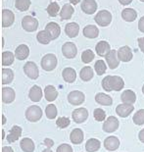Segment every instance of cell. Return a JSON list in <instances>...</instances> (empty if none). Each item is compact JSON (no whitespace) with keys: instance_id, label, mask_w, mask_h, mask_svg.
<instances>
[{"instance_id":"cell-1","label":"cell","mask_w":144,"mask_h":152,"mask_svg":"<svg viewBox=\"0 0 144 152\" xmlns=\"http://www.w3.org/2000/svg\"><path fill=\"white\" fill-rule=\"evenodd\" d=\"M124 82L119 76H107L102 80V87L106 91H120L124 88Z\"/></svg>"},{"instance_id":"cell-2","label":"cell","mask_w":144,"mask_h":152,"mask_svg":"<svg viewBox=\"0 0 144 152\" xmlns=\"http://www.w3.org/2000/svg\"><path fill=\"white\" fill-rule=\"evenodd\" d=\"M25 119L31 123H36L39 121L42 117V110L39 106L31 105L25 110Z\"/></svg>"},{"instance_id":"cell-3","label":"cell","mask_w":144,"mask_h":152,"mask_svg":"<svg viewBox=\"0 0 144 152\" xmlns=\"http://www.w3.org/2000/svg\"><path fill=\"white\" fill-rule=\"evenodd\" d=\"M40 64L43 70L47 71V72H50V71H53L55 69L57 66V58L54 54L48 53L42 57V59L40 61Z\"/></svg>"},{"instance_id":"cell-4","label":"cell","mask_w":144,"mask_h":152,"mask_svg":"<svg viewBox=\"0 0 144 152\" xmlns=\"http://www.w3.org/2000/svg\"><path fill=\"white\" fill-rule=\"evenodd\" d=\"M94 21L100 27H107L112 22V14L107 10H101L95 15Z\"/></svg>"},{"instance_id":"cell-5","label":"cell","mask_w":144,"mask_h":152,"mask_svg":"<svg viewBox=\"0 0 144 152\" xmlns=\"http://www.w3.org/2000/svg\"><path fill=\"white\" fill-rule=\"evenodd\" d=\"M22 27L28 33H33L38 28V21L31 16H25L22 20Z\"/></svg>"},{"instance_id":"cell-6","label":"cell","mask_w":144,"mask_h":152,"mask_svg":"<svg viewBox=\"0 0 144 152\" xmlns=\"http://www.w3.org/2000/svg\"><path fill=\"white\" fill-rule=\"evenodd\" d=\"M85 95L84 92L79 91V90H73V91L70 92L68 95V101L71 103L72 105H81L84 102Z\"/></svg>"},{"instance_id":"cell-7","label":"cell","mask_w":144,"mask_h":152,"mask_svg":"<svg viewBox=\"0 0 144 152\" xmlns=\"http://www.w3.org/2000/svg\"><path fill=\"white\" fill-rule=\"evenodd\" d=\"M15 15L9 9H4L1 11V26L3 28H8L14 24Z\"/></svg>"},{"instance_id":"cell-8","label":"cell","mask_w":144,"mask_h":152,"mask_svg":"<svg viewBox=\"0 0 144 152\" xmlns=\"http://www.w3.org/2000/svg\"><path fill=\"white\" fill-rule=\"evenodd\" d=\"M24 73L25 76H28L31 80H36L39 76L38 68L36 63L33 62H27L24 66Z\"/></svg>"},{"instance_id":"cell-9","label":"cell","mask_w":144,"mask_h":152,"mask_svg":"<svg viewBox=\"0 0 144 152\" xmlns=\"http://www.w3.org/2000/svg\"><path fill=\"white\" fill-rule=\"evenodd\" d=\"M118 128H119V120L114 116L108 117L106 121L104 122L103 127H102L105 132H113L117 131Z\"/></svg>"},{"instance_id":"cell-10","label":"cell","mask_w":144,"mask_h":152,"mask_svg":"<svg viewBox=\"0 0 144 152\" xmlns=\"http://www.w3.org/2000/svg\"><path fill=\"white\" fill-rule=\"evenodd\" d=\"M62 53L66 58L68 59H73L76 56L78 53V48H76V44L73 42H66L64 43L62 46Z\"/></svg>"},{"instance_id":"cell-11","label":"cell","mask_w":144,"mask_h":152,"mask_svg":"<svg viewBox=\"0 0 144 152\" xmlns=\"http://www.w3.org/2000/svg\"><path fill=\"white\" fill-rule=\"evenodd\" d=\"M73 120L76 124H81L86 121V119L88 117V111L85 108H78L73 110L72 113Z\"/></svg>"},{"instance_id":"cell-12","label":"cell","mask_w":144,"mask_h":152,"mask_svg":"<svg viewBox=\"0 0 144 152\" xmlns=\"http://www.w3.org/2000/svg\"><path fill=\"white\" fill-rule=\"evenodd\" d=\"M117 53H118V58H119V60L121 61V62H129L133 57L132 51L127 45H124V46L121 47L117 51Z\"/></svg>"},{"instance_id":"cell-13","label":"cell","mask_w":144,"mask_h":152,"mask_svg":"<svg viewBox=\"0 0 144 152\" xmlns=\"http://www.w3.org/2000/svg\"><path fill=\"white\" fill-rule=\"evenodd\" d=\"M15 96V90L12 87L6 86L1 89V100L2 102L6 103V104H9V103H12L14 101Z\"/></svg>"},{"instance_id":"cell-14","label":"cell","mask_w":144,"mask_h":152,"mask_svg":"<svg viewBox=\"0 0 144 152\" xmlns=\"http://www.w3.org/2000/svg\"><path fill=\"white\" fill-rule=\"evenodd\" d=\"M105 58H106V62L110 69L114 70L119 66L120 60H119V58H118V53L116 50H111L110 52L105 56Z\"/></svg>"},{"instance_id":"cell-15","label":"cell","mask_w":144,"mask_h":152,"mask_svg":"<svg viewBox=\"0 0 144 152\" xmlns=\"http://www.w3.org/2000/svg\"><path fill=\"white\" fill-rule=\"evenodd\" d=\"M81 10L85 14H94L97 10V3H96L95 0H82Z\"/></svg>"},{"instance_id":"cell-16","label":"cell","mask_w":144,"mask_h":152,"mask_svg":"<svg viewBox=\"0 0 144 152\" xmlns=\"http://www.w3.org/2000/svg\"><path fill=\"white\" fill-rule=\"evenodd\" d=\"M133 105L132 104H127V103H123L117 106L116 113L121 118H127L130 113L133 111Z\"/></svg>"},{"instance_id":"cell-17","label":"cell","mask_w":144,"mask_h":152,"mask_svg":"<svg viewBox=\"0 0 144 152\" xmlns=\"http://www.w3.org/2000/svg\"><path fill=\"white\" fill-rule=\"evenodd\" d=\"M45 30L49 33L50 37H51V39L52 40H55L57 37H59V35L61 34V28L60 26L57 24V23H54V22H50L48 23L45 27Z\"/></svg>"},{"instance_id":"cell-18","label":"cell","mask_w":144,"mask_h":152,"mask_svg":"<svg viewBox=\"0 0 144 152\" xmlns=\"http://www.w3.org/2000/svg\"><path fill=\"white\" fill-rule=\"evenodd\" d=\"M30 56V48L28 45L21 44L16 48L15 50V57L18 60H25Z\"/></svg>"},{"instance_id":"cell-19","label":"cell","mask_w":144,"mask_h":152,"mask_svg":"<svg viewBox=\"0 0 144 152\" xmlns=\"http://www.w3.org/2000/svg\"><path fill=\"white\" fill-rule=\"evenodd\" d=\"M120 146V140L117 137H108L104 140V147L108 151L117 150Z\"/></svg>"},{"instance_id":"cell-20","label":"cell","mask_w":144,"mask_h":152,"mask_svg":"<svg viewBox=\"0 0 144 152\" xmlns=\"http://www.w3.org/2000/svg\"><path fill=\"white\" fill-rule=\"evenodd\" d=\"M95 51L99 56H102V57L104 56L105 57L111 51L110 44H109L107 41H104V40L99 41L95 46Z\"/></svg>"},{"instance_id":"cell-21","label":"cell","mask_w":144,"mask_h":152,"mask_svg":"<svg viewBox=\"0 0 144 152\" xmlns=\"http://www.w3.org/2000/svg\"><path fill=\"white\" fill-rule=\"evenodd\" d=\"M79 31V26L76 23H69L65 26V33L68 37L75 38L78 37Z\"/></svg>"},{"instance_id":"cell-22","label":"cell","mask_w":144,"mask_h":152,"mask_svg":"<svg viewBox=\"0 0 144 152\" xmlns=\"http://www.w3.org/2000/svg\"><path fill=\"white\" fill-rule=\"evenodd\" d=\"M84 132L81 129H73L71 134H70V140L73 144H81L82 140H84Z\"/></svg>"},{"instance_id":"cell-23","label":"cell","mask_w":144,"mask_h":152,"mask_svg":"<svg viewBox=\"0 0 144 152\" xmlns=\"http://www.w3.org/2000/svg\"><path fill=\"white\" fill-rule=\"evenodd\" d=\"M22 132H23V130H22L21 127H19V126H13L10 131V134L7 135V141L9 143H13L16 140H18L22 135Z\"/></svg>"},{"instance_id":"cell-24","label":"cell","mask_w":144,"mask_h":152,"mask_svg":"<svg viewBox=\"0 0 144 152\" xmlns=\"http://www.w3.org/2000/svg\"><path fill=\"white\" fill-rule=\"evenodd\" d=\"M28 97H30V99L33 102L40 101L41 97H42V89H41V87L38 86H33L30 89Z\"/></svg>"},{"instance_id":"cell-25","label":"cell","mask_w":144,"mask_h":152,"mask_svg":"<svg viewBox=\"0 0 144 152\" xmlns=\"http://www.w3.org/2000/svg\"><path fill=\"white\" fill-rule=\"evenodd\" d=\"M44 96L47 101L52 102L58 97V91L53 86H46L44 88Z\"/></svg>"},{"instance_id":"cell-26","label":"cell","mask_w":144,"mask_h":152,"mask_svg":"<svg viewBox=\"0 0 144 152\" xmlns=\"http://www.w3.org/2000/svg\"><path fill=\"white\" fill-rule=\"evenodd\" d=\"M95 101L100 105L103 106H110L113 104V99L110 95L105 94V93H97L95 95Z\"/></svg>"},{"instance_id":"cell-27","label":"cell","mask_w":144,"mask_h":152,"mask_svg":"<svg viewBox=\"0 0 144 152\" xmlns=\"http://www.w3.org/2000/svg\"><path fill=\"white\" fill-rule=\"evenodd\" d=\"M62 77L65 82L72 83L75 82L76 79V73L75 69H73V68H66V69L63 70Z\"/></svg>"},{"instance_id":"cell-28","label":"cell","mask_w":144,"mask_h":152,"mask_svg":"<svg viewBox=\"0 0 144 152\" xmlns=\"http://www.w3.org/2000/svg\"><path fill=\"white\" fill-rule=\"evenodd\" d=\"M121 99L124 103H127V104H133L136 101V95L132 90L127 89L121 93Z\"/></svg>"},{"instance_id":"cell-29","label":"cell","mask_w":144,"mask_h":152,"mask_svg":"<svg viewBox=\"0 0 144 152\" xmlns=\"http://www.w3.org/2000/svg\"><path fill=\"white\" fill-rule=\"evenodd\" d=\"M121 18L126 22L132 23L137 18V13L132 8H126L121 11Z\"/></svg>"},{"instance_id":"cell-30","label":"cell","mask_w":144,"mask_h":152,"mask_svg":"<svg viewBox=\"0 0 144 152\" xmlns=\"http://www.w3.org/2000/svg\"><path fill=\"white\" fill-rule=\"evenodd\" d=\"M84 35L87 38H95L99 35L98 28L94 25H88L84 28Z\"/></svg>"},{"instance_id":"cell-31","label":"cell","mask_w":144,"mask_h":152,"mask_svg":"<svg viewBox=\"0 0 144 152\" xmlns=\"http://www.w3.org/2000/svg\"><path fill=\"white\" fill-rule=\"evenodd\" d=\"M73 12H75V9L71 4H65L60 11V17L62 20H69L72 18Z\"/></svg>"},{"instance_id":"cell-32","label":"cell","mask_w":144,"mask_h":152,"mask_svg":"<svg viewBox=\"0 0 144 152\" xmlns=\"http://www.w3.org/2000/svg\"><path fill=\"white\" fill-rule=\"evenodd\" d=\"M14 80V72L11 69H2L1 70V83L8 85Z\"/></svg>"},{"instance_id":"cell-33","label":"cell","mask_w":144,"mask_h":152,"mask_svg":"<svg viewBox=\"0 0 144 152\" xmlns=\"http://www.w3.org/2000/svg\"><path fill=\"white\" fill-rule=\"evenodd\" d=\"M15 53H12L10 51H4L1 54V64L2 66H10L14 63Z\"/></svg>"},{"instance_id":"cell-34","label":"cell","mask_w":144,"mask_h":152,"mask_svg":"<svg viewBox=\"0 0 144 152\" xmlns=\"http://www.w3.org/2000/svg\"><path fill=\"white\" fill-rule=\"evenodd\" d=\"M20 146L24 152H33L34 151V143L33 140L28 137H25L21 140Z\"/></svg>"},{"instance_id":"cell-35","label":"cell","mask_w":144,"mask_h":152,"mask_svg":"<svg viewBox=\"0 0 144 152\" xmlns=\"http://www.w3.org/2000/svg\"><path fill=\"white\" fill-rule=\"evenodd\" d=\"M100 146H101L100 141L96 140V138H90L85 143V149L87 152H96L97 150H99Z\"/></svg>"},{"instance_id":"cell-36","label":"cell","mask_w":144,"mask_h":152,"mask_svg":"<svg viewBox=\"0 0 144 152\" xmlns=\"http://www.w3.org/2000/svg\"><path fill=\"white\" fill-rule=\"evenodd\" d=\"M93 75H94L93 70L89 66L82 68L81 70V72H79V77H81V79L84 80V82H89V80L93 77Z\"/></svg>"},{"instance_id":"cell-37","label":"cell","mask_w":144,"mask_h":152,"mask_svg":"<svg viewBox=\"0 0 144 152\" xmlns=\"http://www.w3.org/2000/svg\"><path fill=\"white\" fill-rule=\"evenodd\" d=\"M36 39H37L38 42L41 43V44H48L51 40H52L51 39V37H50L49 33H48L46 30L40 31L36 35Z\"/></svg>"},{"instance_id":"cell-38","label":"cell","mask_w":144,"mask_h":152,"mask_svg":"<svg viewBox=\"0 0 144 152\" xmlns=\"http://www.w3.org/2000/svg\"><path fill=\"white\" fill-rule=\"evenodd\" d=\"M46 11L50 17H56V16L58 15L59 11H61V10H60V6L58 5V3L51 2L50 4L47 6Z\"/></svg>"},{"instance_id":"cell-39","label":"cell","mask_w":144,"mask_h":152,"mask_svg":"<svg viewBox=\"0 0 144 152\" xmlns=\"http://www.w3.org/2000/svg\"><path fill=\"white\" fill-rule=\"evenodd\" d=\"M31 6V0H16L15 7L21 12L27 11Z\"/></svg>"},{"instance_id":"cell-40","label":"cell","mask_w":144,"mask_h":152,"mask_svg":"<svg viewBox=\"0 0 144 152\" xmlns=\"http://www.w3.org/2000/svg\"><path fill=\"white\" fill-rule=\"evenodd\" d=\"M94 69L98 76H102V75H104L105 72H106L107 67L103 60H98V61H96L94 64Z\"/></svg>"},{"instance_id":"cell-41","label":"cell","mask_w":144,"mask_h":152,"mask_svg":"<svg viewBox=\"0 0 144 152\" xmlns=\"http://www.w3.org/2000/svg\"><path fill=\"white\" fill-rule=\"evenodd\" d=\"M45 114L46 117L50 120H53L56 118L57 116V108L54 104H49L46 106L45 108Z\"/></svg>"},{"instance_id":"cell-42","label":"cell","mask_w":144,"mask_h":152,"mask_svg":"<svg viewBox=\"0 0 144 152\" xmlns=\"http://www.w3.org/2000/svg\"><path fill=\"white\" fill-rule=\"evenodd\" d=\"M132 121L135 125L141 126L144 124V109H140L138 110L135 114H134Z\"/></svg>"},{"instance_id":"cell-43","label":"cell","mask_w":144,"mask_h":152,"mask_svg":"<svg viewBox=\"0 0 144 152\" xmlns=\"http://www.w3.org/2000/svg\"><path fill=\"white\" fill-rule=\"evenodd\" d=\"M94 57H95V55L90 49H86L81 54V61L85 64L90 63L91 61L94 59Z\"/></svg>"},{"instance_id":"cell-44","label":"cell","mask_w":144,"mask_h":152,"mask_svg":"<svg viewBox=\"0 0 144 152\" xmlns=\"http://www.w3.org/2000/svg\"><path fill=\"white\" fill-rule=\"evenodd\" d=\"M70 124H71L70 119L67 117H59L56 121V125L59 129H65L67 127H69Z\"/></svg>"},{"instance_id":"cell-45","label":"cell","mask_w":144,"mask_h":152,"mask_svg":"<svg viewBox=\"0 0 144 152\" xmlns=\"http://www.w3.org/2000/svg\"><path fill=\"white\" fill-rule=\"evenodd\" d=\"M93 116H94V119L97 122H103L104 120L106 119V113L104 112V110H102L100 108H97L94 110Z\"/></svg>"},{"instance_id":"cell-46","label":"cell","mask_w":144,"mask_h":152,"mask_svg":"<svg viewBox=\"0 0 144 152\" xmlns=\"http://www.w3.org/2000/svg\"><path fill=\"white\" fill-rule=\"evenodd\" d=\"M56 152H73V148L71 147V145H69L67 143H63L59 145Z\"/></svg>"},{"instance_id":"cell-47","label":"cell","mask_w":144,"mask_h":152,"mask_svg":"<svg viewBox=\"0 0 144 152\" xmlns=\"http://www.w3.org/2000/svg\"><path fill=\"white\" fill-rule=\"evenodd\" d=\"M44 144H45V146L47 148H51L53 146L54 141L52 140H50V138H45V140H44Z\"/></svg>"},{"instance_id":"cell-48","label":"cell","mask_w":144,"mask_h":152,"mask_svg":"<svg viewBox=\"0 0 144 152\" xmlns=\"http://www.w3.org/2000/svg\"><path fill=\"white\" fill-rule=\"evenodd\" d=\"M138 30L141 31V33H144V16L138 22Z\"/></svg>"},{"instance_id":"cell-49","label":"cell","mask_w":144,"mask_h":152,"mask_svg":"<svg viewBox=\"0 0 144 152\" xmlns=\"http://www.w3.org/2000/svg\"><path fill=\"white\" fill-rule=\"evenodd\" d=\"M137 42H138V45H139V48L140 50L142 51L144 53V37H140L137 39Z\"/></svg>"},{"instance_id":"cell-50","label":"cell","mask_w":144,"mask_h":152,"mask_svg":"<svg viewBox=\"0 0 144 152\" xmlns=\"http://www.w3.org/2000/svg\"><path fill=\"white\" fill-rule=\"evenodd\" d=\"M1 152H14V150H13V148H12V147L4 146V147H2Z\"/></svg>"},{"instance_id":"cell-51","label":"cell","mask_w":144,"mask_h":152,"mask_svg":"<svg viewBox=\"0 0 144 152\" xmlns=\"http://www.w3.org/2000/svg\"><path fill=\"white\" fill-rule=\"evenodd\" d=\"M138 137H139V140L141 141V142H143V143H144V129H143V130H141V131L139 132Z\"/></svg>"},{"instance_id":"cell-52","label":"cell","mask_w":144,"mask_h":152,"mask_svg":"<svg viewBox=\"0 0 144 152\" xmlns=\"http://www.w3.org/2000/svg\"><path fill=\"white\" fill-rule=\"evenodd\" d=\"M119 2L121 3V5H129V4H130V3L132 2V0H119Z\"/></svg>"},{"instance_id":"cell-53","label":"cell","mask_w":144,"mask_h":152,"mask_svg":"<svg viewBox=\"0 0 144 152\" xmlns=\"http://www.w3.org/2000/svg\"><path fill=\"white\" fill-rule=\"evenodd\" d=\"M6 124V118L4 115H1V125H5Z\"/></svg>"},{"instance_id":"cell-54","label":"cell","mask_w":144,"mask_h":152,"mask_svg":"<svg viewBox=\"0 0 144 152\" xmlns=\"http://www.w3.org/2000/svg\"><path fill=\"white\" fill-rule=\"evenodd\" d=\"M69 1L71 2L73 5H76V4H79V3L81 2V0H69Z\"/></svg>"},{"instance_id":"cell-55","label":"cell","mask_w":144,"mask_h":152,"mask_svg":"<svg viewBox=\"0 0 144 152\" xmlns=\"http://www.w3.org/2000/svg\"><path fill=\"white\" fill-rule=\"evenodd\" d=\"M4 135H5V132H4V131H1V138L2 140H4Z\"/></svg>"},{"instance_id":"cell-56","label":"cell","mask_w":144,"mask_h":152,"mask_svg":"<svg viewBox=\"0 0 144 152\" xmlns=\"http://www.w3.org/2000/svg\"><path fill=\"white\" fill-rule=\"evenodd\" d=\"M42 152H53V151L51 150L50 148H46V149H44V150H43Z\"/></svg>"},{"instance_id":"cell-57","label":"cell","mask_w":144,"mask_h":152,"mask_svg":"<svg viewBox=\"0 0 144 152\" xmlns=\"http://www.w3.org/2000/svg\"><path fill=\"white\" fill-rule=\"evenodd\" d=\"M142 92H143V94H144V85H143V86H142Z\"/></svg>"},{"instance_id":"cell-58","label":"cell","mask_w":144,"mask_h":152,"mask_svg":"<svg viewBox=\"0 0 144 152\" xmlns=\"http://www.w3.org/2000/svg\"><path fill=\"white\" fill-rule=\"evenodd\" d=\"M140 1H141V2H144V0H140Z\"/></svg>"}]
</instances>
